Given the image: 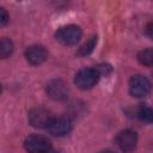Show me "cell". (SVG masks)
<instances>
[{"instance_id": "277c9868", "label": "cell", "mask_w": 153, "mask_h": 153, "mask_svg": "<svg viewBox=\"0 0 153 153\" xmlns=\"http://www.w3.org/2000/svg\"><path fill=\"white\" fill-rule=\"evenodd\" d=\"M72 128H73V123L71 118L67 116H60V117H53L45 129L54 136H65L72 130Z\"/></svg>"}, {"instance_id": "5b68a950", "label": "cell", "mask_w": 153, "mask_h": 153, "mask_svg": "<svg viewBox=\"0 0 153 153\" xmlns=\"http://www.w3.org/2000/svg\"><path fill=\"white\" fill-rule=\"evenodd\" d=\"M115 142L122 152L130 153L136 148L137 135L131 129H124V130H122L117 134V136L115 139Z\"/></svg>"}, {"instance_id": "3957f363", "label": "cell", "mask_w": 153, "mask_h": 153, "mask_svg": "<svg viewBox=\"0 0 153 153\" xmlns=\"http://www.w3.org/2000/svg\"><path fill=\"white\" fill-rule=\"evenodd\" d=\"M24 147L29 153H45L51 149V142L47 136L32 134L25 139Z\"/></svg>"}, {"instance_id": "ba28073f", "label": "cell", "mask_w": 153, "mask_h": 153, "mask_svg": "<svg viewBox=\"0 0 153 153\" xmlns=\"http://www.w3.org/2000/svg\"><path fill=\"white\" fill-rule=\"evenodd\" d=\"M51 114L44 108H33L29 111L27 120L29 123L35 128H47L49 122L51 121Z\"/></svg>"}, {"instance_id": "7a4b0ae2", "label": "cell", "mask_w": 153, "mask_h": 153, "mask_svg": "<svg viewBox=\"0 0 153 153\" xmlns=\"http://www.w3.org/2000/svg\"><path fill=\"white\" fill-rule=\"evenodd\" d=\"M99 76L96 68H82L75 74L74 82L80 90H90L98 82Z\"/></svg>"}, {"instance_id": "2e32d148", "label": "cell", "mask_w": 153, "mask_h": 153, "mask_svg": "<svg viewBox=\"0 0 153 153\" xmlns=\"http://www.w3.org/2000/svg\"><path fill=\"white\" fill-rule=\"evenodd\" d=\"M99 153H115V152H112V151H110V149H105V151H102V152H99Z\"/></svg>"}, {"instance_id": "4fadbf2b", "label": "cell", "mask_w": 153, "mask_h": 153, "mask_svg": "<svg viewBox=\"0 0 153 153\" xmlns=\"http://www.w3.org/2000/svg\"><path fill=\"white\" fill-rule=\"evenodd\" d=\"M137 115H139L140 120H142L143 122H147V123H151L152 120H153V112H152V109H151L149 106L143 105V104L139 108Z\"/></svg>"}, {"instance_id": "7c38bea8", "label": "cell", "mask_w": 153, "mask_h": 153, "mask_svg": "<svg viewBox=\"0 0 153 153\" xmlns=\"http://www.w3.org/2000/svg\"><path fill=\"white\" fill-rule=\"evenodd\" d=\"M137 60L143 66H147V67L152 66V63H153V50L151 48L141 50L137 55Z\"/></svg>"}, {"instance_id": "30bf717a", "label": "cell", "mask_w": 153, "mask_h": 153, "mask_svg": "<svg viewBox=\"0 0 153 153\" xmlns=\"http://www.w3.org/2000/svg\"><path fill=\"white\" fill-rule=\"evenodd\" d=\"M14 45L10 38L0 37V59H6L13 53Z\"/></svg>"}, {"instance_id": "8992f818", "label": "cell", "mask_w": 153, "mask_h": 153, "mask_svg": "<svg viewBox=\"0 0 153 153\" xmlns=\"http://www.w3.org/2000/svg\"><path fill=\"white\" fill-rule=\"evenodd\" d=\"M151 90V82L149 80L141 74H135L129 80V92L133 97L141 98L148 94Z\"/></svg>"}, {"instance_id": "9a60e30c", "label": "cell", "mask_w": 153, "mask_h": 153, "mask_svg": "<svg viewBox=\"0 0 153 153\" xmlns=\"http://www.w3.org/2000/svg\"><path fill=\"white\" fill-rule=\"evenodd\" d=\"M146 31H147V35H148V37L149 38H152V23H149L148 25H147V29H146Z\"/></svg>"}, {"instance_id": "9c48e42d", "label": "cell", "mask_w": 153, "mask_h": 153, "mask_svg": "<svg viewBox=\"0 0 153 153\" xmlns=\"http://www.w3.org/2000/svg\"><path fill=\"white\" fill-rule=\"evenodd\" d=\"M48 57V51L43 45L33 44L26 48L25 50V59L32 66H38L43 63Z\"/></svg>"}, {"instance_id": "52a82bcc", "label": "cell", "mask_w": 153, "mask_h": 153, "mask_svg": "<svg viewBox=\"0 0 153 153\" xmlns=\"http://www.w3.org/2000/svg\"><path fill=\"white\" fill-rule=\"evenodd\" d=\"M47 94L54 100H65L69 94L68 85L61 79H53L47 84Z\"/></svg>"}, {"instance_id": "6da1fadb", "label": "cell", "mask_w": 153, "mask_h": 153, "mask_svg": "<svg viewBox=\"0 0 153 153\" xmlns=\"http://www.w3.org/2000/svg\"><path fill=\"white\" fill-rule=\"evenodd\" d=\"M82 31L78 25H65L55 32V38L63 45H74L81 38Z\"/></svg>"}, {"instance_id": "5bb4252c", "label": "cell", "mask_w": 153, "mask_h": 153, "mask_svg": "<svg viewBox=\"0 0 153 153\" xmlns=\"http://www.w3.org/2000/svg\"><path fill=\"white\" fill-rule=\"evenodd\" d=\"M8 19L10 17H8L7 11L4 7H0V27H4L5 25H7Z\"/></svg>"}, {"instance_id": "8fae6325", "label": "cell", "mask_w": 153, "mask_h": 153, "mask_svg": "<svg viewBox=\"0 0 153 153\" xmlns=\"http://www.w3.org/2000/svg\"><path fill=\"white\" fill-rule=\"evenodd\" d=\"M96 44H97V36H92L85 44H82L79 48L78 55L79 56H87V55H90L93 51V49L96 48Z\"/></svg>"}, {"instance_id": "ac0fdd59", "label": "cell", "mask_w": 153, "mask_h": 153, "mask_svg": "<svg viewBox=\"0 0 153 153\" xmlns=\"http://www.w3.org/2000/svg\"><path fill=\"white\" fill-rule=\"evenodd\" d=\"M1 92H2V87H1V85H0V94H1Z\"/></svg>"}, {"instance_id": "e0dca14e", "label": "cell", "mask_w": 153, "mask_h": 153, "mask_svg": "<svg viewBox=\"0 0 153 153\" xmlns=\"http://www.w3.org/2000/svg\"><path fill=\"white\" fill-rule=\"evenodd\" d=\"M45 153H59V152H56V151H54V149L51 148V149H49V151H48V152H45Z\"/></svg>"}]
</instances>
